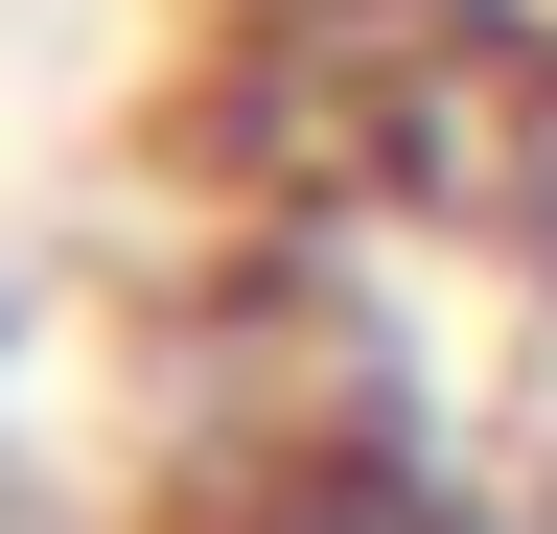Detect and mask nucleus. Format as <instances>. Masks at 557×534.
<instances>
[{
  "label": "nucleus",
  "mask_w": 557,
  "mask_h": 534,
  "mask_svg": "<svg viewBox=\"0 0 557 534\" xmlns=\"http://www.w3.org/2000/svg\"><path fill=\"white\" fill-rule=\"evenodd\" d=\"M442 233L557 325V0H511L487 24V71H465V140H442Z\"/></svg>",
  "instance_id": "f257e3e1"
}]
</instances>
